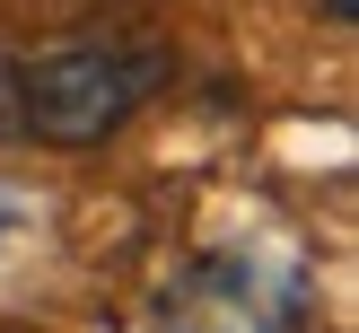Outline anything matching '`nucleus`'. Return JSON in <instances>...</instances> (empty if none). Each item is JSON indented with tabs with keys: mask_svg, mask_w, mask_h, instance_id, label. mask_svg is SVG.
<instances>
[{
	"mask_svg": "<svg viewBox=\"0 0 359 333\" xmlns=\"http://www.w3.org/2000/svg\"><path fill=\"white\" fill-rule=\"evenodd\" d=\"M175 88V44L158 35H53L9 62V114L35 149H97Z\"/></svg>",
	"mask_w": 359,
	"mask_h": 333,
	"instance_id": "f257e3e1",
	"label": "nucleus"
},
{
	"mask_svg": "<svg viewBox=\"0 0 359 333\" xmlns=\"http://www.w3.org/2000/svg\"><path fill=\"white\" fill-rule=\"evenodd\" d=\"M18 219H27V210H18V202H0V228H18Z\"/></svg>",
	"mask_w": 359,
	"mask_h": 333,
	"instance_id": "39448f33",
	"label": "nucleus"
},
{
	"mask_svg": "<svg viewBox=\"0 0 359 333\" xmlns=\"http://www.w3.org/2000/svg\"><path fill=\"white\" fill-rule=\"evenodd\" d=\"M325 18H333V27H351V18H359V0H325Z\"/></svg>",
	"mask_w": 359,
	"mask_h": 333,
	"instance_id": "20e7f679",
	"label": "nucleus"
},
{
	"mask_svg": "<svg viewBox=\"0 0 359 333\" xmlns=\"http://www.w3.org/2000/svg\"><path fill=\"white\" fill-rule=\"evenodd\" d=\"M9 62H18V53L0 44V140H18V114H9Z\"/></svg>",
	"mask_w": 359,
	"mask_h": 333,
	"instance_id": "7ed1b4c3",
	"label": "nucleus"
},
{
	"mask_svg": "<svg viewBox=\"0 0 359 333\" xmlns=\"http://www.w3.org/2000/svg\"><path fill=\"white\" fill-rule=\"evenodd\" d=\"M316 280L272 245H210L158 290V333H298Z\"/></svg>",
	"mask_w": 359,
	"mask_h": 333,
	"instance_id": "f03ea898",
	"label": "nucleus"
}]
</instances>
